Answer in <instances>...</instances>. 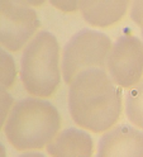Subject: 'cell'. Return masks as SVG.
<instances>
[{"label":"cell","mask_w":143,"mask_h":157,"mask_svg":"<svg viewBox=\"0 0 143 157\" xmlns=\"http://www.w3.org/2000/svg\"><path fill=\"white\" fill-rule=\"evenodd\" d=\"M69 110L73 122L95 133L115 124L122 113L120 91L103 68L80 71L70 82Z\"/></svg>","instance_id":"1"},{"label":"cell","mask_w":143,"mask_h":157,"mask_svg":"<svg viewBox=\"0 0 143 157\" xmlns=\"http://www.w3.org/2000/svg\"><path fill=\"white\" fill-rule=\"evenodd\" d=\"M60 125V114L50 101L27 98L13 106L5 124V134L19 151L38 150L48 144Z\"/></svg>","instance_id":"2"},{"label":"cell","mask_w":143,"mask_h":157,"mask_svg":"<svg viewBox=\"0 0 143 157\" xmlns=\"http://www.w3.org/2000/svg\"><path fill=\"white\" fill-rule=\"evenodd\" d=\"M60 47L55 36L47 31L37 33L27 43L21 60V78L31 95L46 98L60 84Z\"/></svg>","instance_id":"3"},{"label":"cell","mask_w":143,"mask_h":157,"mask_svg":"<svg viewBox=\"0 0 143 157\" xmlns=\"http://www.w3.org/2000/svg\"><path fill=\"white\" fill-rule=\"evenodd\" d=\"M110 38L99 31L81 29L66 43L62 55L63 80L70 84L80 71L86 68H105L110 51Z\"/></svg>","instance_id":"4"},{"label":"cell","mask_w":143,"mask_h":157,"mask_svg":"<svg viewBox=\"0 0 143 157\" xmlns=\"http://www.w3.org/2000/svg\"><path fill=\"white\" fill-rule=\"evenodd\" d=\"M40 28L37 13L22 0H0V46L19 51Z\"/></svg>","instance_id":"5"},{"label":"cell","mask_w":143,"mask_h":157,"mask_svg":"<svg viewBox=\"0 0 143 157\" xmlns=\"http://www.w3.org/2000/svg\"><path fill=\"white\" fill-rule=\"evenodd\" d=\"M105 67L114 84L120 87L136 85L143 75V43L129 34L119 37L110 47Z\"/></svg>","instance_id":"6"},{"label":"cell","mask_w":143,"mask_h":157,"mask_svg":"<svg viewBox=\"0 0 143 157\" xmlns=\"http://www.w3.org/2000/svg\"><path fill=\"white\" fill-rule=\"evenodd\" d=\"M98 156L143 157V133L130 125H119L105 133L98 146Z\"/></svg>","instance_id":"7"},{"label":"cell","mask_w":143,"mask_h":157,"mask_svg":"<svg viewBox=\"0 0 143 157\" xmlns=\"http://www.w3.org/2000/svg\"><path fill=\"white\" fill-rule=\"evenodd\" d=\"M129 0H81L79 10L88 23L108 27L124 17Z\"/></svg>","instance_id":"8"},{"label":"cell","mask_w":143,"mask_h":157,"mask_svg":"<svg viewBox=\"0 0 143 157\" xmlns=\"http://www.w3.org/2000/svg\"><path fill=\"white\" fill-rule=\"evenodd\" d=\"M92 140L84 131L69 128L56 134L47 144V152L51 156H84L92 155Z\"/></svg>","instance_id":"9"},{"label":"cell","mask_w":143,"mask_h":157,"mask_svg":"<svg viewBox=\"0 0 143 157\" xmlns=\"http://www.w3.org/2000/svg\"><path fill=\"white\" fill-rule=\"evenodd\" d=\"M126 113L132 124L143 129V80L133 85L127 93Z\"/></svg>","instance_id":"10"},{"label":"cell","mask_w":143,"mask_h":157,"mask_svg":"<svg viewBox=\"0 0 143 157\" xmlns=\"http://www.w3.org/2000/svg\"><path fill=\"white\" fill-rule=\"evenodd\" d=\"M15 62L14 58L8 53L5 50L0 47V85L6 87H10L15 80Z\"/></svg>","instance_id":"11"},{"label":"cell","mask_w":143,"mask_h":157,"mask_svg":"<svg viewBox=\"0 0 143 157\" xmlns=\"http://www.w3.org/2000/svg\"><path fill=\"white\" fill-rule=\"evenodd\" d=\"M12 104H13V98L5 90L4 86L0 85V128H2V125L6 119Z\"/></svg>","instance_id":"12"},{"label":"cell","mask_w":143,"mask_h":157,"mask_svg":"<svg viewBox=\"0 0 143 157\" xmlns=\"http://www.w3.org/2000/svg\"><path fill=\"white\" fill-rule=\"evenodd\" d=\"M50 3L62 12H76L79 10L81 0H50Z\"/></svg>","instance_id":"13"},{"label":"cell","mask_w":143,"mask_h":157,"mask_svg":"<svg viewBox=\"0 0 143 157\" xmlns=\"http://www.w3.org/2000/svg\"><path fill=\"white\" fill-rule=\"evenodd\" d=\"M130 18L136 24L141 25L143 22V0H132Z\"/></svg>","instance_id":"14"},{"label":"cell","mask_w":143,"mask_h":157,"mask_svg":"<svg viewBox=\"0 0 143 157\" xmlns=\"http://www.w3.org/2000/svg\"><path fill=\"white\" fill-rule=\"evenodd\" d=\"M22 2L29 4V5H42L46 0H22Z\"/></svg>","instance_id":"15"},{"label":"cell","mask_w":143,"mask_h":157,"mask_svg":"<svg viewBox=\"0 0 143 157\" xmlns=\"http://www.w3.org/2000/svg\"><path fill=\"white\" fill-rule=\"evenodd\" d=\"M0 156H2V157L5 156V148H4V146L2 143H0Z\"/></svg>","instance_id":"16"},{"label":"cell","mask_w":143,"mask_h":157,"mask_svg":"<svg viewBox=\"0 0 143 157\" xmlns=\"http://www.w3.org/2000/svg\"><path fill=\"white\" fill-rule=\"evenodd\" d=\"M141 27H142V34H143V22H142V24H141Z\"/></svg>","instance_id":"17"}]
</instances>
